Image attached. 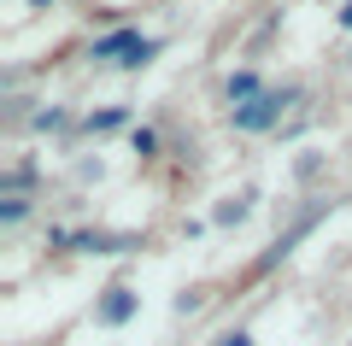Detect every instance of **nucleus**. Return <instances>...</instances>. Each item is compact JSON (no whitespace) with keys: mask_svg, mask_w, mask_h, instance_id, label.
Instances as JSON below:
<instances>
[{"mask_svg":"<svg viewBox=\"0 0 352 346\" xmlns=\"http://www.w3.org/2000/svg\"><path fill=\"white\" fill-rule=\"evenodd\" d=\"M153 53H159V41H147L141 30H112V36H100L94 41V59H118V65H147Z\"/></svg>","mask_w":352,"mask_h":346,"instance_id":"f257e3e1","label":"nucleus"},{"mask_svg":"<svg viewBox=\"0 0 352 346\" xmlns=\"http://www.w3.org/2000/svg\"><path fill=\"white\" fill-rule=\"evenodd\" d=\"M30 6H53V0H30Z\"/></svg>","mask_w":352,"mask_h":346,"instance_id":"6e6552de","label":"nucleus"},{"mask_svg":"<svg viewBox=\"0 0 352 346\" xmlns=\"http://www.w3.org/2000/svg\"><path fill=\"white\" fill-rule=\"evenodd\" d=\"M129 317H135V294H129V288H106L100 323H129Z\"/></svg>","mask_w":352,"mask_h":346,"instance_id":"7ed1b4c3","label":"nucleus"},{"mask_svg":"<svg viewBox=\"0 0 352 346\" xmlns=\"http://www.w3.org/2000/svg\"><path fill=\"white\" fill-rule=\"evenodd\" d=\"M223 346H252V334H229V340Z\"/></svg>","mask_w":352,"mask_h":346,"instance_id":"423d86ee","label":"nucleus"},{"mask_svg":"<svg viewBox=\"0 0 352 346\" xmlns=\"http://www.w3.org/2000/svg\"><path fill=\"white\" fill-rule=\"evenodd\" d=\"M229 100H241V106L258 100V76H252V71H235V76H229Z\"/></svg>","mask_w":352,"mask_h":346,"instance_id":"20e7f679","label":"nucleus"},{"mask_svg":"<svg viewBox=\"0 0 352 346\" xmlns=\"http://www.w3.org/2000/svg\"><path fill=\"white\" fill-rule=\"evenodd\" d=\"M282 106H288V94H258L247 100V106H235V129H270L282 118Z\"/></svg>","mask_w":352,"mask_h":346,"instance_id":"f03ea898","label":"nucleus"},{"mask_svg":"<svg viewBox=\"0 0 352 346\" xmlns=\"http://www.w3.org/2000/svg\"><path fill=\"white\" fill-rule=\"evenodd\" d=\"M118 124H129L124 106H106V111H94V118H88V129H118Z\"/></svg>","mask_w":352,"mask_h":346,"instance_id":"39448f33","label":"nucleus"},{"mask_svg":"<svg viewBox=\"0 0 352 346\" xmlns=\"http://www.w3.org/2000/svg\"><path fill=\"white\" fill-rule=\"evenodd\" d=\"M340 24H346V30H352V0H346V6H340Z\"/></svg>","mask_w":352,"mask_h":346,"instance_id":"0eeeda50","label":"nucleus"}]
</instances>
